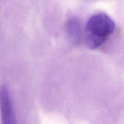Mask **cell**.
<instances>
[{"mask_svg":"<svg viewBox=\"0 0 124 124\" xmlns=\"http://www.w3.org/2000/svg\"><path fill=\"white\" fill-rule=\"evenodd\" d=\"M115 24L108 15L98 13L87 21L85 27V42L91 49H97L102 46L113 33Z\"/></svg>","mask_w":124,"mask_h":124,"instance_id":"cell-1","label":"cell"},{"mask_svg":"<svg viewBox=\"0 0 124 124\" xmlns=\"http://www.w3.org/2000/svg\"><path fill=\"white\" fill-rule=\"evenodd\" d=\"M0 109L2 124L16 123L9 92L5 85L0 87Z\"/></svg>","mask_w":124,"mask_h":124,"instance_id":"cell-2","label":"cell"},{"mask_svg":"<svg viewBox=\"0 0 124 124\" xmlns=\"http://www.w3.org/2000/svg\"><path fill=\"white\" fill-rule=\"evenodd\" d=\"M66 30L70 39L75 43H79L82 39V27L78 19L71 18L66 24Z\"/></svg>","mask_w":124,"mask_h":124,"instance_id":"cell-3","label":"cell"}]
</instances>
